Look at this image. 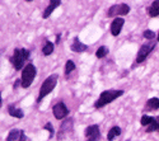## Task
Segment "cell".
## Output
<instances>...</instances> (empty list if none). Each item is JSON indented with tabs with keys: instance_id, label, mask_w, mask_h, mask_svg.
Returning <instances> with one entry per match:
<instances>
[{
	"instance_id": "1",
	"label": "cell",
	"mask_w": 159,
	"mask_h": 141,
	"mask_svg": "<svg viewBox=\"0 0 159 141\" xmlns=\"http://www.w3.org/2000/svg\"><path fill=\"white\" fill-rule=\"evenodd\" d=\"M124 95V90H104L101 93L99 99L96 102V108H102L104 106L110 104L112 100L117 99L118 97Z\"/></svg>"
},
{
	"instance_id": "2",
	"label": "cell",
	"mask_w": 159,
	"mask_h": 141,
	"mask_svg": "<svg viewBox=\"0 0 159 141\" xmlns=\"http://www.w3.org/2000/svg\"><path fill=\"white\" fill-rule=\"evenodd\" d=\"M57 78H59L57 74H52V75H50L48 78L42 83L41 89H39L38 98H37V102H38V103L43 99V97H46L47 94H50L52 90H54V88H55L56 84H57Z\"/></svg>"
},
{
	"instance_id": "3",
	"label": "cell",
	"mask_w": 159,
	"mask_h": 141,
	"mask_svg": "<svg viewBox=\"0 0 159 141\" xmlns=\"http://www.w3.org/2000/svg\"><path fill=\"white\" fill-rule=\"evenodd\" d=\"M36 66L33 64H28V65H25L23 68V71H22V78H20V86L22 88H28L33 79L36 78Z\"/></svg>"
},
{
	"instance_id": "4",
	"label": "cell",
	"mask_w": 159,
	"mask_h": 141,
	"mask_svg": "<svg viewBox=\"0 0 159 141\" xmlns=\"http://www.w3.org/2000/svg\"><path fill=\"white\" fill-rule=\"evenodd\" d=\"M30 57V51L28 50H25V48H17L14 51V54H13L10 61L11 64L14 65V68L17 70H20L23 68V64L28 60Z\"/></svg>"
},
{
	"instance_id": "5",
	"label": "cell",
	"mask_w": 159,
	"mask_h": 141,
	"mask_svg": "<svg viewBox=\"0 0 159 141\" xmlns=\"http://www.w3.org/2000/svg\"><path fill=\"white\" fill-rule=\"evenodd\" d=\"M129 11H130V7L127 4H117L108 9L107 15L110 18H115L117 15H126Z\"/></svg>"
},
{
	"instance_id": "6",
	"label": "cell",
	"mask_w": 159,
	"mask_h": 141,
	"mask_svg": "<svg viewBox=\"0 0 159 141\" xmlns=\"http://www.w3.org/2000/svg\"><path fill=\"white\" fill-rule=\"evenodd\" d=\"M155 47V43L152 42V43H145L140 47L139 50V52H138V56H136V62L140 64L143 61H145V59H147L149 56V54L153 51V48Z\"/></svg>"
},
{
	"instance_id": "7",
	"label": "cell",
	"mask_w": 159,
	"mask_h": 141,
	"mask_svg": "<svg viewBox=\"0 0 159 141\" xmlns=\"http://www.w3.org/2000/svg\"><path fill=\"white\" fill-rule=\"evenodd\" d=\"M52 113H54L56 120H64L69 114V111H68V107H66L62 102H59V103H56L54 106V108H52Z\"/></svg>"
},
{
	"instance_id": "8",
	"label": "cell",
	"mask_w": 159,
	"mask_h": 141,
	"mask_svg": "<svg viewBox=\"0 0 159 141\" xmlns=\"http://www.w3.org/2000/svg\"><path fill=\"white\" fill-rule=\"evenodd\" d=\"M101 137L99 127L97 125H92L85 129V139L87 141H98Z\"/></svg>"
},
{
	"instance_id": "9",
	"label": "cell",
	"mask_w": 159,
	"mask_h": 141,
	"mask_svg": "<svg viewBox=\"0 0 159 141\" xmlns=\"http://www.w3.org/2000/svg\"><path fill=\"white\" fill-rule=\"evenodd\" d=\"M73 130V118H68L65 120L64 123H61L60 126V130H59V135H57V139L61 140L62 137L66 136V134H68L69 131Z\"/></svg>"
},
{
	"instance_id": "10",
	"label": "cell",
	"mask_w": 159,
	"mask_h": 141,
	"mask_svg": "<svg viewBox=\"0 0 159 141\" xmlns=\"http://www.w3.org/2000/svg\"><path fill=\"white\" fill-rule=\"evenodd\" d=\"M124 23H125V19H122V18H115L113 19V22L111 23V33H112V36H118L120 34Z\"/></svg>"
},
{
	"instance_id": "11",
	"label": "cell",
	"mask_w": 159,
	"mask_h": 141,
	"mask_svg": "<svg viewBox=\"0 0 159 141\" xmlns=\"http://www.w3.org/2000/svg\"><path fill=\"white\" fill-rule=\"evenodd\" d=\"M88 50V46L82 43L80 41H79V38H74V41L71 43V51L73 52H84V51Z\"/></svg>"
},
{
	"instance_id": "12",
	"label": "cell",
	"mask_w": 159,
	"mask_h": 141,
	"mask_svg": "<svg viewBox=\"0 0 159 141\" xmlns=\"http://www.w3.org/2000/svg\"><path fill=\"white\" fill-rule=\"evenodd\" d=\"M61 4V2H59V0H51V2L48 3V7L45 9V11H43V14H42V17L46 19V18H48L50 15H51V13L54 11L59 5Z\"/></svg>"
},
{
	"instance_id": "13",
	"label": "cell",
	"mask_w": 159,
	"mask_h": 141,
	"mask_svg": "<svg viewBox=\"0 0 159 141\" xmlns=\"http://www.w3.org/2000/svg\"><path fill=\"white\" fill-rule=\"evenodd\" d=\"M8 112H9V114L11 117H16V118H23V116H24L23 111L19 109V108H16L14 106H9L8 107Z\"/></svg>"
},
{
	"instance_id": "14",
	"label": "cell",
	"mask_w": 159,
	"mask_h": 141,
	"mask_svg": "<svg viewBox=\"0 0 159 141\" xmlns=\"http://www.w3.org/2000/svg\"><path fill=\"white\" fill-rule=\"evenodd\" d=\"M148 11H149V15L153 17V18L159 15V0H155V2L152 3V5L149 7Z\"/></svg>"
},
{
	"instance_id": "15",
	"label": "cell",
	"mask_w": 159,
	"mask_h": 141,
	"mask_svg": "<svg viewBox=\"0 0 159 141\" xmlns=\"http://www.w3.org/2000/svg\"><path fill=\"white\" fill-rule=\"evenodd\" d=\"M22 134H23V131H20V130H11L7 137V141H19Z\"/></svg>"
},
{
	"instance_id": "16",
	"label": "cell",
	"mask_w": 159,
	"mask_h": 141,
	"mask_svg": "<svg viewBox=\"0 0 159 141\" xmlns=\"http://www.w3.org/2000/svg\"><path fill=\"white\" fill-rule=\"evenodd\" d=\"M121 135V129L118 126H115V127H112V129L108 131V135H107V139L110 140V141H112L115 137H117V136H120Z\"/></svg>"
},
{
	"instance_id": "17",
	"label": "cell",
	"mask_w": 159,
	"mask_h": 141,
	"mask_svg": "<svg viewBox=\"0 0 159 141\" xmlns=\"http://www.w3.org/2000/svg\"><path fill=\"white\" fill-rule=\"evenodd\" d=\"M147 108L148 109H159V98H150L147 102Z\"/></svg>"
},
{
	"instance_id": "18",
	"label": "cell",
	"mask_w": 159,
	"mask_h": 141,
	"mask_svg": "<svg viewBox=\"0 0 159 141\" xmlns=\"http://www.w3.org/2000/svg\"><path fill=\"white\" fill-rule=\"evenodd\" d=\"M159 132V116L154 118V121L152 122V125L148 126V129H147V132Z\"/></svg>"
},
{
	"instance_id": "19",
	"label": "cell",
	"mask_w": 159,
	"mask_h": 141,
	"mask_svg": "<svg viewBox=\"0 0 159 141\" xmlns=\"http://www.w3.org/2000/svg\"><path fill=\"white\" fill-rule=\"evenodd\" d=\"M54 48H55V45L52 42H50V41H47L45 47L42 48V52H43L45 56H48V55H51L52 52H54Z\"/></svg>"
},
{
	"instance_id": "20",
	"label": "cell",
	"mask_w": 159,
	"mask_h": 141,
	"mask_svg": "<svg viewBox=\"0 0 159 141\" xmlns=\"http://www.w3.org/2000/svg\"><path fill=\"white\" fill-rule=\"evenodd\" d=\"M107 54H108V48L106 47V46H101V47L97 50L96 56H97L98 59H102V57H104V56H107Z\"/></svg>"
},
{
	"instance_id": "21",
	"label": "cell",
	"mask_w": 159,
	"mask_h": 141,
	"mask_svg": "<svg viewBox=\"0 0 159 141\" xmlns=\"http://www.w3.org/2000/svg\"><path fill=\"white\" fill-rule=\"evenodd\" d=\"M74 70H75V64L71 60H68V61H66V64H65V74L69 75Z\"/></svg>"
},
{
	"instance_id": "22",
	"label": "cell",
	"mask_w": 159,
	"mask_h": 141,
	"mask_svg": "<svg viewBox=\"0 0 159 141\" xmlns=\"http://www.w3.org/2000/svg\"><path fill=\"white\" fill-rule=\"evenodd\" d=\"M154 121V117H150V116H143L141 117V120H140V123L143 125V126H149V125H152V122Z\"/></svg>"
},
{
	"instance_id": "23",
	"label": "cell",
	"mask_w": 159,
	"mask_h": 141,
	"mask_svg": "<svg viewBox=\"0 0 159 141\" xmlns=\"http://www.w3.org/2000/svg\"><path fill=\"white\" fill-rule=\"evenodd\" d=\"M144 37L147 38V40H154V38H155V32L148 29V31L144 32Z\"/></svg>"
},
{
	"instance_id": "24",
	"label": "cell",
	"mask_w": 159,
	"mask_h": 141,
	"mask_svg": "<svg viewBox=\"0 0 159 141\" xmlns=\"http://www.w3.org/2000/svg\"><path fill=\"white\" fill-rule=\"evenodd\" d=\"M45 129H46V130H48V132H50V136H52V135H54V129H52V126H51V123H50V122H48V123H46Z\"/></svg>"
},
{
	"instance_id": "25",
	"label": "cell",
	"mask_w": 159,
	"mask_h": 141,
	"mask_svg": "<svg viewBox=\"0 0 159 141\" xmlns=\"http://www.w3.org/2000/svg\"><path fill=\"white\" fill-rule=\"evenodd\" d=\"M25 140V135H24V132L22 134V136H20V139H19V141H24Z\"/></svg>"
},
{
	"instance_id": "26",
	"label": "cell",
	"mask_w": 159,
	"mask_h": 141,
	"mask_svg": "<svg viewBox=\"0 0 159 141\" xmlns=\"http://www.w3.org/2000/svg\"><path fill=\"white\" fill-rule=\"evenodd\" d=\"M19 83H20V82H19V80H17V82H16V84H14V88H17V86L19 85Z\"/></svg>"
},
{
	"instance_id": "27",
	"label": "cell",
	"mask_w": 159,
	"mask_h": 141,
	"mask_svg": "<svg viewBox=\"0 0 159 141\" xmlns=\"http://www.w3.org/2000/svg\"><path fill=\"white\" fill-rule=\"evenodd\" d=\"M158 42H159V33H158Z\"/></svg>"
}]
</instances>
